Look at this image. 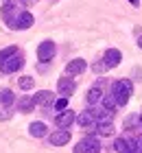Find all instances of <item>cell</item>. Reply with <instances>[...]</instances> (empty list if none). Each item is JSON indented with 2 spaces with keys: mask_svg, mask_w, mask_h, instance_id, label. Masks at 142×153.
<instances>
[{
  "mask_svg": "<svg viewBox=\"0 0 142 153\" xmlns=\"http://www.w3.org/2000/svg\"><path fill=\"white\" fill-rule=\"evenodd\" d=\"M131 92H133V85H131L129 79L114 81V85H112V96L116 99V105H127V103H129Z\"/></svg>",
  "mask_w": 142,
  "mask_h": 153,
  "instance_id": "obj_1",
  "label": "cell"
},
{
  "mask_svg": "<svg viewBox=\"0 0 142 153\" xmlns=\"http://www.w3.org/2000/svg\"><path fill=\"white\" fill-rule=\"evenodd\" d=\"M24 9H20V2L18 0H4L2 2V18L4 22L11 26V29H16V22H18V16L22 13Z\"/></svg>",
  "mask_w": 142,
  "mask_h": 153,
  "instance_id": "obj_2",
  "label": "cell"
},
{
  "mask_svg": "<svg viewBox=\"0 0 142 153\" xmlns=\"http://www.w3.org/2000/svg\"><path fill=\"white\" fill-rule=\"evenodd\" d=\"M101 151V142L96 138H83V140L74 147V153H98Z\"/></svg>",
  "mask_w": 142,
  "mask_h": 153,
  "instance_id": "obj_3",
  "label": "cell"
},
{
  "mask_svg": "<svg viewBox=\"0 0 142 153\" xmlns=\"http://www.w3.org/2000/svg\"><path fill=\"white\" fill-rule=\"evenodd\" d=\"M55 42H51V39H46V42H42L39 44V48H37V57H39V61L42 64H48L53 57H55Z\"/></svg>",
  "mask_w": 142,
  "mask_h": 153,
  "instance_id": "obj_4",
  "label": "cell"
},
{
  "mask_svg": "<svg viewBox=\"0 0 142 153\" xmlns=\"http://www.w3.org/2000/svg\"><path fill=\"white\" fill-rule=\"evenodd\" d=\"M22 64H24V59H22V55H13V57H9L4 61V64H0V70L2 72H7V74H11V72H18L20 68H22Z\"/></svg>",
  "mask_w": 142,
  "mask_h": 153,
  "instance_id": "obj_5",
  "label": "cell"
},
{
  "mask_svg": "<svg viewBox=\"0 0 142 153\" xmlns=\"http://www.w3.org/2000/svg\"><path fill=\"white\" fill-rule=\"evenodd\" d=\"M74 120H77V116H74V112H70V109L57 114V118H55V123H57V127H59V129H68Z\"/></svg>",
  "mask_w": 142,
  "mask_h": 153,
  "instance_id": "obj_6",
  "label": "cell"
},
{
  "mask_svg": "<svg viewBox=\"0 0 142 153\" xmlns=\"http://www.w3.org/2000/svg\"><path fill=\"white\" fill-rule=\"evenodd\" d=\"M74 88H77V85H74L72 76H61V79H59V83H57V90H59V94H63L66 99H68V96L74 92Z\"/></svg>",
  "mask_w": 142,
  "mask_h": 153,
  "instance_id": "obj_7",
  "label": "cell"
},
{
  "mask_svg": "<svg viewBox=\"0 0 142 153\" xmlns=\"http://www.w3.org/2000/svg\"><path fill=\"white\" fill-rule=\"evenodd\" d=\"M120 59H123V55H120V51L118 48H109L107 53H105V66L107 68H116L118 64H120Z\"/></svg>",
  "mask_w": 142,
  "mask_h": 153,
  "instance_id": "obj_8",
  "label": "cell"
},
{
  "mask_svg": "<svg viewBox=\"0 0 142 153\" xmlns=\"http://www.w3.org/2000/svg\"><path fill=\"white\" fill-rule=\"evenodd\" d=\"M48 140H51L53 147H61V144H66V142L70 140V134H68L66 129H59V131H55V134H51Z\"/></svg>",
  "mask_w": 142,
  "mask_h": 153,
  "instance_id": "obj_9",
  "label": "cell"
},
{
  "mask_svg": "<svg viewBox=\"0 0 142 153\" xmlns=\"http://www.w3.org/2000/svg\"><path fill=\"white\" fill-rule=\"evenodd\" d=\"M114 151L116 153H136V147H133V142L125 140V138H118L114 142Z\"/></svg>",
  "mask_w": 142,
  "mask_h": 153,
  "instance_id": "obj_10",
  "label": "cell"
},
{
  "mask_svg": "<svg viewBox=\"0 0 142 153\" xmlns=\"http://www.w3.org/2000/svg\"><path fill=\"white\" fill-rule=\"evenodd\" d=\"M33 99H35V105L46 107V105H51V103H53V92H51V90H42V92L35 94Z\"/></svg>",
  "mask_w": 142,
  "mask_h": 153,
  "instance_id": "obj_11",
  "label": "cell"
},
{
  "mask_svg": "<svg viewBox=\"0 0 142 153\" xmlns=\"http://www.w3.org/2000/svg\"><path fill=\"white\" fill-rule=\"evenodd\" d=\"M33 26V16L28 11H22L18 16V22H16V29H31Z\"/></svg>",
  "mask_w": 142,
  "mask_h": 153,
  "instance_id": "obj_12",
  "label": "cell"
},
{
  "mask_svg": "<svg viewBox=\"0 0 142 153\" xmlns=\"http://www.w3.org/2000/svg\"><path fill=\"white\" fill-rule=\"evenodd\" d=\"M83 70H85V61H83V59H72V61L66 66V72H68V74H81Z\"/></svg>",
  "mask_w": 142,
  "mask_h": 153,
  "instance_id": "obj_13",
  "label": "cell"
},
{
  "mask_svg": "<svg viewBox=\"0 0 142 153\" xmlns=\"http://www.w3.org/2000/svg\"><path fill=\"white\" fill-rule=\"evenodd\" d=\"M33 138H44L46 136V125L44 123H31V127H28Z\"/></svg>",
  "mask_w": 142,
  "mask_h": 153,
  "instance_id": "obj_14",
  "label": "cell"
},
{
  "mask_svg": "<svg viewBox=\"0 0 142 153\" xmlns=\"http://www.w3.org/2000/svg\"><path fill=\"white\" fill-rule=\"evenodd\" d=\"M94 114H92V112H83V114H79V116H77V123H79L81 125V127H92V125H94Z\"/></svg>",
  "mask_w": 142,
  "mask_h": 153,
  "instance_id": "obj_15",
  "label": "cell"
},
{
  "mask_svg": "<svg viewBox=\"0 0 142 153\" xmlns=\"http://www.w3.org/2000/svg\"><path fill=\"white\" fill-rule=\"evenodd\" d=\"M33 107H35V99L33 96H24V99L20 101V112L28 114V112H33Z\"/></svg>",
  "mask_w": 142,
  "mask_h": 153,
  "instance_id": "obj_16",
  "label": "cell"
},
{
  "mask_svg": "<svg viewBox=\"0 0 142 153\" xmlns=\"http://www.w3.org/2000/svg\"><path fill=\"white\" fill-rule=\"evenodd\" d=\"M96 131H98L101 136H112V134H114V125H112L109 120H103V123L96 125Z\"/></svg>",
  "mask_w": 142,
  "mask_h": 153,
  "instance_id": "obj_17",
  "label": "cell"
},
{
  "mask_svg": "<svg viewBox=\"0 0 142 153\" xmlns=\"http://www.w3.org/2000/svg\"><path fill=\"white\" fill-rule=\"evenodd\" d=\"M18 53V48L16 46H9V48H2V51H0V64H4L7 59L9 57H13V55Z\"/></svg>",
  "mask_w": 142,
  "mask_h": 153,
  "instance_id": "obj_18",
  "label": "cell"
},
{
  "mask_svg": "<svg viewBox=\"0 0 142 153\" xmlns=\"http://www.w3.org/2000/svg\"><path fill=\"white\" fill-rule=\"evenodd\" d=\"M0 103H2V105H11L13 103V92L11 90H0Z\"/></svg>",
  "mask_w": 142,
  "mask_h": 153,
  "instance_id": "obj_19",
  "label": "cell"
},
{
  "mask_svg": "<svg viewBox=\"0 0 142 153\" xmlns=\"http://www.w3.org/2000/svg\"><path fill=\"white\" fill-rule=\"evenodd\" d=\"M88 101H90V103H98V101H101V90H98V88H92L90 92H88Z\"/></svg>",
  "mask_w": 142,
  "mask_h": 153,
  "instance_id": "obj_20",
  "label": "cell"
},
{
  "mask_svg": "<svg viewBox=\"0 0 142 153\" xmlns=\"http://www.w3.org/2000/svg\"><path fill=\"white\" fill-rule=\"evenodd\" d=\"M103 107H105V109H109V112H114V107H116V99H114L112 94H109V96H105V99H103Z\"/></svg>",
  "mask_w": 142,
  "mask_h": 153,
  "instance_id": "obj_21",
  "label": "cell"
},
{
  "mask_svg": "<svg viewBox=\"0 0 142 153\" xmlns=\"http://www.w3.org/2000/svg\"><path fill=\"white\" fill-rule=\"evenodd\" d=\"M66 107H68V99H66V96H61V99L55 101V109H57V112H63Z\"/></svg>",
  "mask_w": 142,
  "mask_h": 153,
  "instance_id": "obj_22",
  "label": "cell"
},
{
  "mask_svg": "<svg viewBox=\"0 0 142 153\" xmlns=\"http://www.w3.org/2000/svg\"><path fill=\"white\" fill-rule=\"evenodd\" d=\"M20 88L22 90H31L33 88V79L31 76H20Z\"/></svg>",
  "mask_w": 142,
  "mask_h": 153,
  "instance_id": "obj_23",
  "label": "cell"
},
{
  "mask_svg": "<svg viewBox=\"0 0 142 153\" xmlns=\"http://www.w3.org/2000/svg\"><path fill=\"white\" fill-rule=\"evenodd\" d=\"M105 68H107V66H105V61H98V64H94V72H103Z\"/></svg>",
  "mask_w": 142,
  "mask_h": 153,
  "instance_id": "obj_24",
  "label": "cell"
},
{
  "mask_svg": "<svg viewBox=\"0 0 142 153\" xmlns=\"http://www.w3.org/2000/svg\"><path fill=\"white\" fill-rule=\"evenodd\" d=\"M136 144H138V149H136V153H142V138H136Z\"/></svg>",
  "mask_w": 142,
  "mask_h": 153,
  "instance_id": "obj_25",
  "label": "cell"
},
{
  "mask_svg": "<svg viewBox=\"0 0 142 153\" xmlns=\"http://www.w3.org/2000/svg\"><path fill=\"white\" fill-rule=\"evenodd\" d=\"M138 46H140V48H142V37H140V39H138Z\"/></svg>",
  "mask_w": 142,
  "mask_h": 153,
  "instance_id": "obj_26",
  "label": "cell"
},
{
  "mask_svg": "<svg viewBox=\"0 0 142 153\" xmlns=\"http://www.w3.org/2000/svg\"><path fill=\"white\" fill-rule=\"evenodd\" d=\"M129 2H131V4H138V0H129Z\"/></svg>",
  "mask_w": 142,
  "mask_h": 153,
  "instance_id": "obj_27",
  "label": "cell"
},
{
  "mask_svg": "<svg viewBox=\"0 0 142 153\" xmlns=\"http://www.w3.org/2000/svg\"><path fill=\"white\" fill-rule=\"evenodd\" d=\"M140 120H142V116H140Z\"/></svg>",
  "mask_w": 142,
  "mask_h": 153,
  "instance_id": "obj_28",
  "label": "cell"
}]
</instances>
